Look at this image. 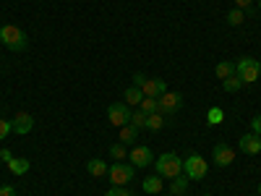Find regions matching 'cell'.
Masks as SVG:
<instances>
[{
  "label": "cell",
  "instance_id": "cell-1",
  "mask_svg": "<svg viewBox=\"0 0 261 196\" xmlns=\"http://www.w3.org/2000/svg\"><path fill=\"white\" fill-rule=\"evenodd\" d=\"M154 170H157V176L172 181L175 176H180V173H183V160L175 155V152H165V155H160L154 160Z\"/></svg>",
  "mask_w": 261,
  "mask_h": 196
},
{
  "label": "cell",
  "instance_id": "cell-2",
  "mask_svg": "<svg viewBox=\"0 0 261 196\" xmlns=\"http://www.w3.org/2000/svg\"><path fill=\"white\" fill-rule=\"evenodd\" d=\"M0 42L8 47V50H13V53H21V50H27V45H29V37L21 32L18 27H13V24H6V27H0Z\"/></svg>",
  "mask_w": 261,
  "mask_h": 196
},
{
  "label": "cell",
  "instance_id": "cell-3",
  "mask_svg": "<svg viewBox=\"0 0 261 196\" xmlns=\"http://www.w3.org/2000/svg\"><path fill=\"white\" fill-rule=\"evenodd\" d=\"M235 71H238V76L243 79V84H253L261 76V63L246 55V58H241V60L235 63Z\"/></svg>",
  "mask_w": 261,
  "mask_h": 196
},
{
  "label": "cell",
  "instance_id": "cell-4",
  "mask_svg": "<svg viewBox=\"0 0 261 196\" xmlns=\"http://www.w3.org/2000/svg\"><path fill=\"white\" fill-rule=\"evenodd\" d=\"M206 170H209V162H206L201 155H191L188 160H183V173H186L191 181L206 178Z\"/></svg>",
  "mask_w": 261,
  "mask_h": 196
},
{
  "label": "cell",
  "instance_id": "cell-5",
  "mask_svg": "<svg viewBox=\"0 0 261 196\" xmlns=\"http://www.w3.org/2000/svg\"><path fill=\"white\" fill-rule=\"evenodd\" d=\"M107 120H110V126L115 128H123L130 123V110L125 102H113L110 107H107Z\"/></svg>",
  "mask_w": 261,
  "mask_h": 196
},
{
  "label": "cell",
  "instance_id": "cell-6",
  "mask_svg": "<svg viewBox=\"0 0 261 196\" xmlns=\"http://www.w3.org/2000/svg\"><path fill=\"white\" fill-rule=\"evenodd\" d=\"M110 181H113V186H125V183H130L134 181V173H136V167L134 165H125V162H115V165H110Z\"/></svg>",
  "mask_w": 261,
  "mask_h": 196
},
{
  "label": "cell",
  "instance_id": "cell-7",
  "mask_svg": "<svg viewBox=\"0 0 261 196\" xmlns=\"http://www.w3.org/2000/svg\"><path fill=\"white\" fill-rule=\"evenodd\" d=\"M157 102H160V113L162 115H172V113H178L183 107V97L178 92H165L162 97H157Z\"/></svg>",
  "mask_w": 261,
  "mask_h": 196
},
{
  "label": "cell",
  "instance_id": "cell-8",
  "mask_svg": "<svg viewBox=\"0 0 261 196\" xmlns=\"http://www.w3.org/2000/svg\"><path fill=\"white\" fill-rule=\"evenodd\" d=\"M212 160H214L217 167H227V165L235 162V152L225 141H220V144H214V149H212Z\"/></svg>",
  "mask_w": 261,
  "mask_h": 196
},
{
  "label": "cell",
  "instance_id": "cell-9",
  "mask_svg": "<svg viewBox=\"0 0 261 196\" xmlns=\"http://www.w3.org/2000/svg\"><path fill=\"white\" fill-rule=\"evenodd\" d=\"M130 162H134V167H149L151 162H154V157H151V149L139 144L130 149Z\"/></svg>",
  "mask_w": 261,
  "mask_h": 196
},
{
  "label": "cell",
  "instance_id": "cell-10",
  "mask_svg": "<svg viewBox=\"0 0 261 196\" xmlns=\"http://www.w3.org/2000/svg\"><path fill=\"white\" fill-rule=\"evenodd\" d=\"M238 146H241V152L243 155H258L261 152V136L258 134H243L241 139H238Z\"/></svg>",
  "mask_w": 261,
  "mask_h": 196
},
{
  "label": "cell",
  "instance_id": "cell-11",
  "mask_svg": "<svg viewBox=\"0 0 261 196\" xmlns=\"http://www.w3.org/2000/svg\"><path fill=\"white\" fill-rule=\"evenodd\" d=\"M141 92H144V97H162L167 92V84H165V79H149L146 76V81L141 84Z\"/></svg>",
  "mask_w": 261,
  "mask_h": 196
},
{
  "label": "cell",
  "instance_id": "cell-12",
  "mask_svg": "<svg viewBox=\"0 0 261 196\" xmlns=\"http://www.w3.org/2000/svg\"><path fill=\"white\" fill-rule=\"evenodd\" d=\"M11 126H13V131L16 134H21V136H27L29 131L34 128V118L29 115V113H18L13 120H11Z\"/></svg>",
  "mask_w": 261,
  "mask_h": 196
},
{
  "label": "cell",
  "instance_id": "cell-13",
  "mask_svg": "<svg viewBox=\"0 0 261 196\" xmlns=\"http://www.w3.org/2000/svg\"><path fill=\"white\" fill-rule=\"evenodd\" d=\"M86 170H89V176H94V178H102V176H107V162L105 160H99V157H92L89 162H86Z\"/></svg>",
  "mask_w": 261,
  "mask_h": 196
},
{
  "label": "cell",
  "instance_id": "cell-14",
  "mask_svg": "<svg viewBox=\"0 0 261 196\" xmlns=\"http://www.w3.org/2000/svg\"><path fill=\"white\" fill-rule=\"evenodd\" d=\"M188 176H186V173H180V176H175V178H172V183H170V193L172 196H183L186 193V188H188Z\"/></svg>",
  "mask_w": 261,
  "mask_h": 196
},
{
  "label": "cell",
  "instance_id": "cell-15",
  "mask_svg": "<svg viewBox=\"0 0 261 196\" xmlns=\"http://www.w3.org/2000/svg\"><path fill=\"white\" fill-rule=\"evenodd\" d=\"M29 167H32V162L27 157H13L8 162V170L13 173V176H24V173H29Z\"/></svg>",
  "mask_w": 261,
  "mask_h": 196
},
{
  "label": "cell",
  "instance_id": "cell-16",
  "mask_svg": "<svg viewBox=\"0 0 261 196\" xmlns=\"http://www.w3.org/2000/svg\"><path fill=\"white\" fill-rule=\"evenodd\" d=\"M243 86H246V84H243V79L238 76V74H232L230 79H222V89H225V92H230V94H235V92H241Z\"/></svg>",
  "mask_w": 261,
  "mask_h": 196
},
{
  "label": "cell",
  "instance_id": "cell-17",
  "mask_svg": "<svg viewBox=\"0 0 261 196\" xmlns=\"http://www.w3.org/2000/svg\"><path fill=\"white\" fill-rule=\"evenodd\" d=\"M123 100H125V105H141V100H144V92L139 89V86H134V84H130L128 89L123 92Z\"/></svg>",
  "mask_w": 261,
  "mask_h": 196
},
{
  "label": "cell",
  "instance_id": "cell-18",
  "mask_svg": "<svg viewBox=\"0 0 261 196\" xmlns=\"http://www.w3.org/2000/svg\"><path fill=\"white\" fill-rule=\"evenodd\" d=\"M214 74H217V79H230V76L238 74V71H235V63H232V60H222V63H217Z\"/></svg>",
  "mask_w": 261,
  "mask_h": 196
},
{
  "label": "cell",
  "instance_id": "cell-19",
  "mask_svg": "<svg viewBox=\"0 0 261 196\" xmlns=\"http://www.w3.org/2000/svg\"><path fill=\"white\" fill-rule=\"evenodd\" d=\"M141 188H144L146 193H160V191H162V176H149V178L141 183Z\"/></svg>",
  "mask_w": 261,
  "mask_h": 196
},
{
  "label": "cell",
  "instance_id": "cell-20",
  "mask_svg": "<svg viewBox=\"0 0 261 196\" xmlns=\"http://www.w3.org/2000/svg\"><path fill=\"white\" fill-rule=\"evenodd\" d=\"M136 136H139V128H136L134 123H128V126H123V128H120V144H130V141H136Z\"/></svg>",
  "mask_w": 261,
  "mask_h": 196
},
{
  "label": "cell",
  "instance_id": "cell-21",
  "mask_svg": "<svg viewBox=\"0 0 261 196\" xmlns=\"http://www.w3.org/2000/svg\"><path fill=\"white\" fill-rule=\"evenodd\" d=\"M139 110H144L146 115L160 113V102H157V97H144V100H141V105H139Z\"/></svg>",
  "mask_w": 261,
  "mask_h": 196
},
{
  "label": "cell",
  "instance_id": "cell-22",
  "mask_svg": "<svg viewBox=\"0 0 261 196\" xmlns=\"http://www.w3.org/2000/svg\"><path fill=\"white\" fill-rule=\"evenodd\" d=\"M165 123H167V120H165L162 113H151V115L146 118V128H149V131H160V128H165Z\"/></svg>",
  "mask_w": 261,
  "mask_h": 196
},
{
  "label": "cell",
  "instance_id": "cell-23",
  "mask_svg": "<svg viewBox=\"0 0 261 196\" xmlns=\"http://www.w3.org/2000/svg\"><path fill=\"white\" fill-rule=\"evenodd\" d=\"M222 120H225L222 107H209V113H206V123H209V126H220Z\"/></svg>",
  "mask_w": 261,
  "mask_h": 196
},
{
  "label": "cell",
  "instance_id": "cell-24",
  "mask_svg": "<svg viewBox=\"0 0 261 196\" xmlns=\"http://www.w3.org/2000/svg\"><path fill=\"white\" fill-rule=\"evenodd\" d=\"M243 21H246V13H243L241 8H232V11L227 13V24H230V27H241Z\"/></svg>",
  "mask_w": 261,
  "mask_h": 196
},
{
  "label": "cell",
  "instance_id": "cell-25",
  "mask_svg": "<svg viewBox=\"0 0 261 196\" xmlns=\"http://www.w3.org/2000/svg\"><path fill=\"white\" fill-rule=\"evenodd\" d=\"M110 157H113V160H118V162H120V160H125V157H128L125 144H113V146H110Z\"/></svg>",
  "mask_w": 261,
  "mask_h": 196
},
{
  "label": "cell",
  "instance_id": "cell-26",
  "mask_svg": "<svg viewBox=\"0 0 261 196\" xmlns=\"http://www.w3.org/2000/svg\"><path fill=\"white\" fill-rule=\"evenodd\" d=\"M146 113L144 110H136V113H130V123H134L136 128H146Z\"/></svg>",
  "mask_w": 261,
  "mask_h": 196
},
{
  "label": "cell",
  "instance_id": "cell-27",
  "mask_svg": "<svg viewBox=\"0 0 261 196\" xmlns=\"http://www.w3.org/2000/svg\"><path fill=\"white\" fill-rule=\"evenodd\" d=\"M105 196H134V191H128L125 186H113V188L107 191Z\"/></svg>",
  "mask_w": 261,
  "mask_h": 196
},
{
  "label": "cell",
  "instance_id": "cell-28",
  "mask_svg": "<svg viewBox=\"0 0 261 196\" xmlns=\"http://www.w3.org/2000/svg\"><path fill=\"white\" fill-rule=\"evenodd\" d=\"M13 131V126H11V120H6V118H0V141H3L8 134Z\"/></svg>",
  "mask_w": 261,
  "mask_h": 196
},
{
  "label": "cell",
  "instance_id": "cell-29",
  "mask_svg": "<svg viewBox=\"0 0 261 196\" xmlns=\"http://www.w3.org/2000/svg\"><path fill=\"white\" fill-rule=\"evenodd\" d=\"M251 131H253V134H258V136H261V115H256V118L251 120Z\"/></svg>",
  "mask_w": 261,
  "mask_h": 196
},
{
  "label": "cell",
  "instance_id": "cell-30",
  "mask_svg": "<svg viewBox=\"0 0 261 196\" xmlns=\"http://www.w3.org/2000/svg\"><path fill=\"white\" fill-rule=\"evenodd\" d=\"M253 0H235V8H241V11H248L251 8Z\"/></svg>",
  "mask_w": 261,
  "mask_h": 196
},
{
  "label": "cell",
  "instance_id": "cell-31",
  "mask_svg": "<svg viewBox=\"0 0 261 196\" xmlns=\"http://www.w3.org/2000/svg\"><path fill=\"white\" fill-rule=\"evenodd\" d=\"M0 196H16V188L13 186H0Z\"/></svg>",
  "mask_w": 261,
  "mask_h": 196
},
{
  "label": "cell",
  "instance_id": "cell-32",
  "mask_svg": "<svg viewBox=\"0 0 261 196\" xmlns=\"http://www.w3.org/2000/svg\"><path fill=\"white\" fill-rule=\"evenodd\" d=\"M0 160H3V162H11V160H13L11 149H0Z\"/></svg>",
  "mask_w": 261,
  "mask_h": 196
},
{
  "label": "cell",
  "instance_id": "cell-33",
  "mask_svg": "<svg viewBox=\"0 0 261 196\" xmlns=\"http://www.w3.org/2000/svg\"><path fill=\"white\" fill-rule=\"evenodd\" d=\"M144 81H146L144 74H136V76H134V86H139V89H141V84H144Z\"/></svg>",
  "mask_w": 261,
  "mask_h": 196
},
{
  "label": "cell",
  "instance_id": "cell-34",
  "mask_svg": "<svg viewBox=\"0 0 261 196\" xmlns=\"http://www.w3.org/2000/svg\"><path fill=\"white\" fill-rule=\"evenodd\" d=\"M258 196H261V183H258Z\"/></svg>",
  "mask_w": 261,
  "mask_h": 196
},
{
  "label": "cell",
  "instance_id": "cell-35",
  "mask_svg": "<svg viewBox=\"0 0 261 196\" xmlns=\"http://www.w3.org/2000/svg\"><path fill=\"white\" fill-rule=\"evenodd\" d=\"M258 11H261V0H258Z\"/></svg>",
  "mask_w": 261,
  "mask_h": 196
},
{
  "label": "cell",
  "instance_id": "cell-36",
  "mask_svg": "<svg viewBox=\"0 0 261 196\" xmlns=\"http://www.w3.org/2000/svg\"><path fill=\"white\" fill-rule=\"evenodd\" d=\"M204 196H209V193H204Z\"/></svg>",
  "mask_w": 261,
  "mask_h": 196
}]
</instances>
